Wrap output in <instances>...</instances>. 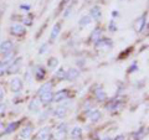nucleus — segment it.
<instances>
[{
    "mask_svg": "<svg viewBox=\"0 0 149 140\" xmlns=\"http://www.w3.org/2000/svg\"><path fill=\"white\" fill-rule=\"evenodd\" d=\"M109 29H111V31H113V29L116 30V25H114V22H113V21L111 22V25H109Z\"/></svg>",
    "mask_w": 149,
    "mask_h": 140,
    "instance_id": "obj_26",
    "label": "nucleus"
},
{
    "mask_svg": "<svg viewBox=\"0 0 149 140\" xmlns=\"http://www.w3.org/2000/svg\"><path fill=\"white\" fill-rule=\"evenodd\" d=\"M101 35V29H96V32H93L92 34V39H95V41H97V39H98V36Z\"/></svg>",
    "mask_w": 149,
    "mask_h": 140,
    "instance_id": "obj_24",
    "label": "nucleus"
},
{
    "mask_svg": "<svg viewBox=\"0 0 149 140\" xmlns=\"http://www.w3.org/2000/svg\"><path fill=\"white\" fill-rule=\"evenodd\" d=\"M67 97H68V91H67V89H62V91H58V92L52 97V100H54V102H61V100L66 99Z\"/></svg>",
    "mask_w": 149,
    "mask_h": 140,
    "instance_id": "obj_2",
    "label": "nucleus"
},
{
    "mask_svg": "<svg viewBox=\"0 0 149 140\" xmlns=\"http://www.w3.org/2000/svg\"><path fill=\"white\" fill-rule=\"evenodd\" d=\"M49 66H50L51 68L56 67V66H57V60H56V58H50V60H49Z\"/></svg>",
    "mask_w": 149,
    "mask_h": 140,
    "instance_id": "obj_23",
    "label": "nucleus"
},
{
    "mask_svg": "<svg viewBox=\"0 0 149 140\" xmlns=\"http://www.w3.org/2000/svg\"><path fill=\"white\" fill-rule=\"evenodd\" d=\"M31 129H32L31 125H27V127L21 132V137H22V138H27V137H29V135L31 134V132H32Z\"/></svg>",
    "mask_w": 149,
    "mask_h": 140,
    "instance_id": "obj_14",
    "label": "nucleus"
},
{
    "mask_svg": "<svg viewBox=\"0 0 149 140\" xmlns=\"http://www.w3.org/2000/svg\"><path fill=\"white\" fill-rule=\"evenodd\" d=\"M45 74H46V71L42 68V67H36L35 68V77H36V79L37 81H41L44 77H45Z\"/></svg>",
    "mask_w": 149,
    "mask_h": 140,
    "instance_id": "obj_8",
    "label": "nucleus"
},
{
    "mask_svg": "<svg viewBox=\"0 0 149 140\" xmlns=\"http://www.w3.org/2000/svg\"><path fill=\"white\" fill-rule=\"evenodd\" d=\"M4 114V107L3 105H0V116H1Z\"/></svg>",
    "mask_w": 149,
    "mask_h": 140,
    "instance_id": "obj_27",
    "label": "nucleus"
},
{
    "mask_svg": "<svg viewBox=\"0 0 149 140\" xmlns=\"http://www.w3.org/2000/svg\"><path fill=\"white\" fill-rule=\"evenodd\" d=\"M88 116H90V119L92 122H97L101 118V113H100V110H91L88 113Z\"/></svg>",
    "mask_w": 149,
    "mask_h": 140,
    "instance_id": "obj_9",
    "label": "nucleus"
},
{
    "mask_svg": "<svg viewBox=\"0 0 149 140\" xmlns=\"http://www.w3.org/2000/svg\"><path fill=\"white\" fill-rule=\"evenodd\" d=\"M146 135V132H144V129H141L139 132H137V133H134L133 134V138L136 139V140H142V138Z\"/></svg>",
    "mask_w": 149,
    "mask_h": 140,
    "instance_id": "obj_13",
    "label": "nucleus"
},
{
    "mask_svg": "<svg viewBox=\"0 0 149 140\" xmlns=\"http://www.w3.org/2000/svg\"><path fill=\"white\" fill-rule=\"evenodd\" d=\"M4 130H5V129H4V125H3L1 123H0V134H1V133L4 132Z\"/></svg>",
    "mask_w": 149,
    "mask_h": 140,
    "instance_id": "obj_28",
    "label": "nucleus"
},
{
    "mask_svg": "<svg viewBox=\"0 0 149 140\" xmlns=\"http://www.w3.org/2000/svg\"><path fill=\"white\" fill-rule=\"evenodd\" d=\"M47 135H49V129L47 128L42 129L39 134H37V139L39 140H45V139H47Z\"/></svg>",
    "mask_w": 149,
    "mask_h": 140,
    "instance_id": "obj_12",
    "label": "nucleus"
},
{
    "mask_svg": "<svg viewBox=\"0 0 149 140\" xmlns=\"http://www.w3.org/2000/svg\"><path fill=\"white\" fill-rule=\"evenodd\" d=\"M114 140H125V138H124V135H118V137L114 138Z\"/></svg>",
    "mask_w": 149,
    "mask_h": 140,
    "instance_id": "obj_25",
    "label": "nucleus"
},
{
    "mask_svg": "<svg viewBox=\"0 0 149 140\" xmlns=\"http://www.w3.org/2000/svg\"><path fill=\"white\" fill-rule=\"evenodd\" d=\"M81 134H82V130H81L80 128H74V129L72 130V137H73V138H80Z\"/></svg>",
    "mask_w": 149,
    "mask_h": 140,
    "instance_id": "obj_20",
    "label": "nucleus"
},
{
    "mask_svg": "<svg viewBox=\"0 0 149 140\" xmlns=\"http://www.w3.org/2000/svg\"><path fill=\"white\" fill-rule=\"evenodd\" d=\"M60 30H61V24L60 22H57L55 26H54V29H52V32H51V36H50V40H51V42L57 37V35H58V32H60Z\"/></svg>",
    "mask_w": 149,
    "mask_h": 140,
    "instance_id": "obj_7",
    "label": "nucleus"
},
{
    "mask_svg": "<svg viewBox=\"0 0 149 140\" xmlns=\"http://www.w3.org/2000/svg\"><path fill=\"white\" fill-rule=\"evenodd\" d=\"M10 32L15 36H21V35L25 34V27L20 24H14L10 27Z\"/></svg>",
    "mask_w": 149,
    "mask_h": 140,
    "instance_id": "obj_1",
    "label": "nucleus"
},
{
    "mask_svg": "<svg viewBox=\"0 0 149 140\" xmlns=\"http://www.w3.org/2000/svg\"><path fill=\"white\" fill-rule=\"evenodd\" d=\"M119 107H120V103H119L118 100H112L111 103H108V104L106 105V108L108 109V110H116V109H118Z\"/></svg>",
    "mask_w": 149,
    "mask_h": 140,
    "instance_id": "obj_10",
    "label": "nucleus"
},
{
    "mask_svg": "<svg viewBox=\"0 0 149 140\" xmlns=\"http://www.w3.org/2000/svg\"><path fill=\"white\" fill-rule=\"evenodd\" d=\"M104 140H109V139H104Z\"/></svg>",
    "mask_w": 149,
    "mask_h": 140,
    "instance_id": "obj_29",
    "label": "nucleus"
},
{
    "mask_svg": "<svg viewBox=\"0 0 149 140\" xmlns=\"http://www.w3.org/2000/svg\"><path fill=\"white\" fill-rule=\"evenodd\" d=\"M51 87H52V83H51V82L46 83L45 86H42L40 88V94H42V93H45V92H49L51 89Z\"/></svg>",
    "mask_w": 149,
    "mask_h": 140,
    "instance_id": "obj_16",
    "label": "nucleus"
},
{
    "mask_svg": "<svg viewBox=\"0 0 149 140\" xmlns=\"http://www.w3.org/2000/svg\"><path fill=\"white\" fill-rule=\"evenodd\" d=\"M10 87H11V91L19 92L21 89V87H22V82L19 78H14L11 81V83H10Z\"/></svg>",
    "mask_w": 149,
    "mask_h": 140,
    "instance_id": "obj_4",
    "label": "nucleus"
},
{
    "mask_svg": "<svg viewBox=\"0 0 149 140\" xmlns=\"http://www.w3.org/2000/svg\"><path fill=\"white\" fill-rule=\"evenodd\" d=\"M19 124H20V122H16V123H11L10 125H9V127L6 128V134H9V133H11V132H14V130H15L17 127H19Z\"/></svg>",
    "mask_w": 149,
    "mask_h": 140,
    "instance_id": "obj_15",
    "label": "nucleus"
},
{
    "mask_svg": "<svg viewBox=\"0 0 149 140\" xmlns=\"http://www.w3.org/2000/svg\"><path fill=\"white\" fill-rule=\"evenodd\" d=\"M96 97H97V99H98L100 102L106 99V93H104V91H98V92L96 93Z\"/></svg>",
    "mask_w": 149,
    "mask_h": 140,
    "instance_id": "obj_18",
    "label": "nucleus"
},
{
    "mask_svg": "<svg viewBox=\"0 0 149 140\" xmlns=\"http://www.w3.org/2000/svg\"><path fill=\"white\" fill-rule=\"evenodd\" d=\"M11 50H13V42L11 41H4V42H1V45H0V52L1 53L8 55Z\"/></svg>",
    "mask_w": 149,
    "mask_h": 140,
    "instance_id": "obj_3",
    "label": "nucleus"
},
{
    "mask_svg": "<svg viewBox=\"0 0 149 140\" xmlns=\"http://www.w3.org/2000/svg\"><path fill=\"white\" fill-rule=\"evenodd\" d=\"M78 76H80V72H78L77 69L71 68L70 71L66 72V78L68 79V81H73V79H74V78H77Z\"/></svg>",
    "mask_w": 149,
    "mask_h": 140,
    "instance_id": "obj_6",
    "label": "nucleus"
},
{
    "mask_svg": "<svg viewBox=\"0 0 149 140\" xmlns=\"http://www.w3.org/2000/svg\"><path fill=\"white\" fill-rule=\"evenodd\" d=\"M65 114H66V109H63V108H58V109L55 110V115L56 116H60V118L65 116Z\"/></svg>",
    "mask_w": 149,
    "mask_h": 140,
    "instance_id": "obj_19",
    "label": "nucleus"
},
{
    "mask_svg": "<svg viewBox=\"0 0 149 140\" xmlns=\"http://www.w3.org/2000/svg\"><path fill=\"white\" fill-rule=\"evenodd\" d=\"M29 108H30V110H32V112H34L35 109H36V110H39V102H37V100H32L31 103H30V107H29Z\"/></svg>",
    "mask_w": 149,
    "mask_h": 140,
    "instance_id": "obj_21",
    "label": "nucleus"
},
{
    "mask_svg": "<svg viewBox=\"0 0 149 140\" xmlns=\"http://www.w3.org/2000/svg\"><path fill=\"white\" fill-rule=\"evenodd\" d=\"M91 16L95 19V20H98V19L101 17V10H100L98 6H95L91 10Z\"/></svg>",
    "mask_w": 149,
    "mask_h": 140,
    "instance_id": "obj_11",
    "label": "nucleus"
},
{
    "mask_svg": "<svg viewBox=\"0 0 149 140\" xmlns=\"http://www.w3.org/2000/svg\"><path fill=\"white\" fill-rule=\"evenodd\" d=\"M41 96V103H44V104H47V103H50L51 100H52V93H51L50 91L49 92H45V93H42V94H40Z\"/></svg>",
    "mask_w": 149,
    "mask_h": 140,
    "instance_id": "obj_5",
    "label": "nucleus"
},
{
    "mask_svg": "<svg viewBox=\"0 0 149 140\" xmlns=\"http://www.w3.org/2000/svg\"><path fill=\"white\" fill-rule=\"evenodd\" d=\"M90 20H91V19H90V16H86V17H82L81 19V22H80V25L81 26H83V25H88V24H90Z\"/></svg>",
    "mask_w": 149,
    "mask_h": 140,
    "instance_id": "obj_22",
    "label": "nucleus"
},
{
    "mask_svg": "<svg viewBox=\"0 0 149 140\" xmlns=\"http://www.w3.org/2000/svg\"><path fill=\"white\" fill-rule=\"evenodd\" d=\"M55 77L57 78V79H65V77H66V72H65V69H58L57 73L55 74Z\"/></svg>",
    "mask_w": 149,
    "mask_h": 140,
    "instance_id": "obj_17",
    "label": "nucleus"
}]
</instances>
